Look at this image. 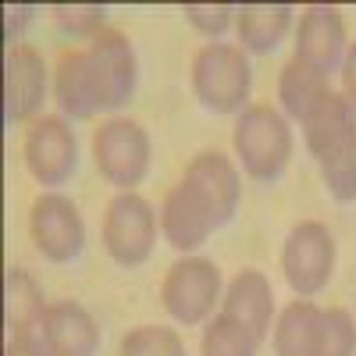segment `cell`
I'll use <instances>...</instances> for the list:
<instances>
[{
  "label": "cell",
  "instance_id": "obj_22",
  "mask_svg": "<svg viewBox=\"0 0 356 356\" xmlns=\"http://www.w3.org/2000/svg\"><path fill=\"white\" fill-rule=\"evenodd\" d=\"M317 356H356V321L342 307H328L321 317Z\"/></svg>",
  "mask_w": 356,
  "mask_h": 356
},
{
  "label": "cell",
  "instance_id": "obj_21",
  "mask_svg": "<svg viewBox=\"0 0 356 356\" xmlns=\"http://www.w3.org/2000/svg\"><path fill=\"white\" fill-rule=\"evenodd\" d=\"M118 356H189V353H186V342L178 339L175 328H164V324H139V328H132L122 339Z\"/></svg>",
  "mask_w": 356,
  "mask_h": 356
},
{
  "label": "cell",
  "instance_id": "obj_16",
  "mask_svg": "<svg viewBox=\"0 0 356 356\" xmlns=\"http://www.w3.org/2000/svg\"><path fill=\"white\" fill-rule=\"evenodd\" d=\"M43 289L36 285V278L25 271V267H8L4 275V321L8 332L15 335H33L43 328Z\"/></svg>",
  "mask_w": 356,
  "mask_h": 356
},
{
  "label": "cell",
  "instance_id": "obj_12",
  "mask_svg": "<svg viewBox=\"0 0 356 356\" xmlns=\"http://www.w3.org/2000/svg\"><path fill=\"white\" fill-rule=\"evenodd\" d=\"M47 100V65L33 47H11L4 61V125L36 118Z\"/></svg>",
  "mask_w": 356,
  "mask_h": 356
},
{
  "label": "cell",
  "instance_id": "obj_9",
  "mask_svg": "<svg viewBox=\"0 0 356 356\" xmlns=\"http://www.w3.org/2000/svg\"><path fill=\"white\" fill-rule=\"evenodd\" d=\"M29 235L50 264H72L86 250V221L65 193H40L33 200Z\"/></svg>",
  "mask_w": 356,
  "mask_h": 356
},
{
  "label": "cell",
  "instance_id": "obj_26",
  "mask_svg": "<svg viewBox=\"0 0 356 356\" xmlns=\"http://www.w3.org/2000/svg\"><path fill=\"white\" fill-rule=\"evenodd\" d=\"M342 89H346V100H349V107L356 111V43L346 50V57H342Z\"/></svg>",
  "mask_w": 356,
  "mask_h": 356
},
{
  "label": "cell",
  "instance_id": "obj_7",
  "mask_svg": "<svg viewBox=\"0 0 356 356\" xmlns=\"http://www.w3.org/2000/svg\"><path fill=\"white\" fill-rule=\"evenodd\" d=\"M221 300V267L207 257H182L168 267L161 285V303L171 314V321L203 324L214 314V303Z\"/></svg>",
  "mask_w": 356,
  "mask_h": 356
},
{
  "label": "cell",
  "instance_id": "obj_18",
  "mask_svg": "<svg viewBox=\"0 0 356 356\" xmlns=\"http://www.w3.org/2000/svg\"><path fill=\"white\" fill-rule=\"evenodd\" d=\"M324 310L310 300H292L275 324V356H317Z\"/></svg>",
  "mask_w": 356,
  "mask_h": 356
},
{
  "label": "cell",
  "instance_id": "obj_3",
  "mask_svg": "<svg viewBox=\"0 0 356 356\" xmlns=\"http://www.w3.org/2000/svg\"><path fill=\"white\" fill-rule=\"evenodd\" d=\"M232 146L253 182H278L292 161V129L267 104H253L235 118Z\"/></svg>",
  "mask_w": 356,
  "mask_h": 356
},
{
  "label": "cell",
  "instance_id": "obj_13",
  "mask_svg": "<svg viewBox=\"0 0 356 356\" xmlns=\"http://www.w3.org/2000/svg\"><path fill=\"white\" fill-rule=\"evenodd\" d=\"M43 346L50 356H97L100 349V324L82 303L57 300L43 317Z\"/></svg>",
  "mask_w": 356,
  "mask_h": 356
},
{
  "label": "cell",
  "instance_id": "obj_1",
  "mask_svg": "<svg viewBox=\"0 0 356 356\" xmlns=\"http://www.w3.org/2000/svg\"><path fill=\"white\" fill-rule=\"evenodd\" d=\"M139 82L132 40L122 29H104L86 50H61L54 72V97L65 118L89 122L100 111L125 107Z\"/></svg>",
  "mask_w": 356,
  "mask_h": 356
},
{
  "label": "cell",
  "instance_id": "obj_5",
  "mask_svg": "<svg viewBox=\"0 0 356 356\" xmlns=\"http://www.w3.org/2000/svg\"><path fill=\"white\" fill-rule=\"evenodd\" d=\"M157 246V211L139 193H118L104 214V250L118 267H143Z\"/></svg>",
  "mask_w": 356,
  "mask_h": 356
},
{
  "label": "cell",
  "instance_id": "obj_24",
  "mask_svg": "<svg viewBox=\"0 0 356 356\" xmlns=\"http://www.w3.org/2000/svg\"><path fill=\"white\" fill-rule=\"evenodd\" d=\"M50 15L68 36H79L89 43L107 29V8H100V4H57Z\"/></svg>",
  "mask_w": 356,
  "mask_h": 356
},
{
  "label": "cell",
  "instance_id": "obj_27",
  "mask_svg": "<svg viewBox=\"0 0 356 356\" xmlns=\"http://www.w3.org/2000/svg\"><path fill=\"white\" fill-rule=\"evenodd\" d=\"M4 356H50V353H47V346L36 342L33 335H15V339H8Z\"/></svg>",
  "mask_w": 356,
  "mask_h": 356
},
{
  "label": "cell",
  "instance_id": "obj_19",
  "mask_svg": "<svg viewBox=\"0 0 356 356\" xmlns=\"http://www.w3.org/2000/svg\"><path fill=\"white\" fill-rule=\"evenodd\" d=\"M324 93H332L328 75H321V72L307 68L303 61H296V57L282 68V79H278V100H282L285 114L296 118V122H303V118L310 114V107H314Z\"/></svg>",
  "mask_w": 356,
  "mask_h": 356
},
{
  "label": "cell",
  "instance_id": "obj_8",
  "mask_svg": "<svg viewBox=\"0 0 356 356\" xmlns=\"http://www.w3.org/2000/svg\"><path fill=\"white\" fill-rule=\"evenodd\" d=\"M282 271L289 289L300 296V300H310L317 296L324 285L335 275V235L328 225L321 221H300L282 250Z\"/></svg>",
  "mask_w": 356,
  "mask_h": 356
},
{
  "label": "cell",
  "instance_id": "obj_14",
  "mask_svg": "<svg viewBox=\"0 0 356 356\" xmlns=\"http://www.w3.org/2000/svg\"><path fill=\"white\" fill-rule=\"evenodd\" d=\"M221 314L232 317L235 324H243V328L264 346L267 335H271V317H275V292H271L267 275L253 271V267L235 275L225 289Z\"/></svg>",
  "mask_w": 356,
  "mask_h": 356
},
{
  "label": "cell",
  "instance_id": "obj_2",
  "mask_svg": "<svg viewBox=\"0 0 356 356\" xmlns=\"http://www.w3.org/2000/svg\"><path fill=\"white\" fill-rule=\"evenodd\" d=\"M239 168L232 164V157L218 150L196 154L178 186L168 189L164 207H161V232L171 250L193 253L200 250L218 228H225L239 207Z\"/></svg>",
  "mask_w": 356,
  "mask_h": 356
},
{
  "label": "cell",
  "instance_id": "obj_6",
  "mask_svg": "<svg viewBox=\"0 0 356 356\" xmlns=\"http://www.w3.org/2000/svg\"><path fill=\"white\" fill-rule=\"evenodd\" d=\"M150 136L132 118H111L93 136V161L97 171L122 193H136V186L150 171Z\"/></svg>",
  "mask_w": 356,
  "mask_h": 356
},
{
  "label": "cell",
  "instance_id": "obj_11",
  "mask_svg": "<svg viewBox=\"0 0 356 356\" xmlns=\"http://www.w3.org/2000/svg\"><path fill=\"white\" fill-rule=\"evenodd\" d=\"M346 57V18L332 4H310L300 15V33H296V61L307 68L332 75Z\"/></svg>",
  "mask_w": 356,
  "mask_h": 356
},
{
  "label": "cell",
  "instance_id": "obj_10",
  "mask_svg": "<svg viewBox=\"0 0 356 356\" xmlns=\"http://www.w3.org/2000/svg\"><path fill=\"white\" fill-rule=\"evenodd\" d=\"M22 157H25L29 175H33L40 186L57 189V186H65L79 168V139H75V132L65 118L43 114L25 132Z\"/></svg>",
  "mask_w": 356,
  "mask_h": 356
},
{
  "label": "cell",
  "instance_id": "obj_25",
  "mask_svg": "<svg viewBox=\"0 0 356 356\" xmlns=\"http://www.w3.org/2000/svg\"><path fill=\"white\" fill-rule=\"evenodd\" d=\"M235 11H239V8H232V4H186L182 8L186 22L196 29V33L211 36V40L225 36V29L232 25V15Z\"/></svg>",
  "mask_w": 356,
  "mask_h": 356
},
{
  "label": "cell",
  "instance_id": "obj_4",
  "mask_svg": "<svg viewBox=\"0 0 356 356\" xmlns=\"http://www.w3.org/2000/svg\"><path fill=\"white\" fill-rule=\"evenodd\" d=\"M253 72L243 47L207 43L193 57V93L214 114H243L250 107Z\"/></svg>",
  "mask_w": 356,
  "mask_h": 356
},
{
  "label": "cell",
  "instance_id": "obj_15",
  "mask_svg": "<svg viewBox=\"0 0 356 356\" xmlns=\"http://www.w3.org/2000/svg\"><path fill=\"white\" fill-rule=\"evenodd\" d=\"M303 139H307V150L314 154V161H328L335 157L339 150H346V146L356 139V111L349 107V100L342 93H324L310 114L303 118Z\"/></svg>",
  "mask_w": 356,
  "mask_h": 356
},
{
  "label": "cell",
  "instance_id": "obj_20",
  "mask_svg": "<svg viewBox=\"0 0 356 356\" xmlns=\"http://www.w3.org/2000/svg\"><path fill=\"white\" fill-rule=\"evenodd\" d=\"M257 353H260V342L243 328V324H235L225 314H218L203 328L200 356H257Z\"/></svg>",
  "mask_w": 356,
  "mask_h": 356
},
{
  "label": "cell",
  "instance_id": "obj_17",
  "mask_svg": "<svg viewBox=\"0 0 356 356\" xmlns=\"http://www.w3.org/2000/svg\"><path fill=\"white\" fill-rule=\"evenodd\" d=\"M296 8L289 4H243L235 11V25H239V43L246 54H271L285 40L292 25Z\"/></svg>",
  "mask_w": 356,
  "mask_h": 356
},
{
  "label": "cell",
  "instance_id": "obj_23",
  "mask_svg": "<svg viewBox=\"0 0 356 356\" xmlns=\"http://www.w3.org/2000/svg\"><path fill=\"white\" fill-rule=\"evenodd\" d=\"M321 182L324 189H328L339 203H353L356 200V139L346 146V150H339L335 157L321 161Z\"/></svg>",
  "mask_w": 356,
  "mask_h": 356
}]
</instances>
